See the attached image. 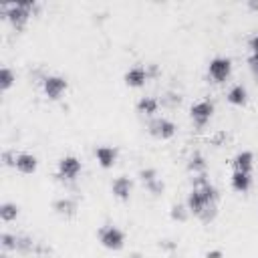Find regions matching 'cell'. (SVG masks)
I'll return each instance as SVG.
<instances>
[{"instance_id": "obj_4", "label": "cell", "mask_w": 258, "mask_h": 258, "mask_svg": "<svg viewBox=\"0 0 258 258\" xmlns=\"http://www.w3.org/2000/svg\"><path fill=\"white\" fill-rule=\"evenodd\" d=\"M83 171V163L77 155H62L56 163V177L60 181H75Z\"/></svg>"}, {"instance_id": "obj_22", "label": "cell", "mask_w": 258, "mask_h": 258, "mask_svg": "<svg viewBox=\"0 0 258 258\" xmlns=\"http://www.w3.org/2000/svg\"><path fill=\"white\" fill-rule=\"evenodd\" d=\"M0 246L4 252H10V250H16L18 248V236L16 234H10V232H4L0 236Z\"/></svg>"}, {"instance_id": "obj_24", "label": "cell", "mask_w": 258, "mask_h": 258, "mask_svg": "<svg viewBox=\"0 0 258 258\" xmlns=\"http://www.w3.org/2000/svg\"><path fill=\"white\" fill-rule=\"evenodd\" d=\"M34 248V242H32V238H28V236H18V252H30Z\"/></svg>"}, {"instance_id": "obj_2", "label": "cell", "mask_w": 258, "mask_h": 258, "mask_svg": "<svg viewBox=\"0 0 258 258\" xmlns=\"http://www.w3.org/2000/svg\"><path fill=\"white\" fill-rule=\"evenodd\" d=\"M34 2H12V4H2L0 10H2V16L16 28H24L26 22L30 20L32 12H34Z\"/></svg>"}, {"instance_id": "obj_32", "label": "cell", "mask_w": 258, "mask_h": 258, "mask_svg": "<svg viewBox=\"0 0 258 258\" xmlns=\"http://www.w3.org/2000/svg\"><path fill=\"white\" fill-rule=\"evenodd\" d=\"M127 258H145V256H143L141 252H129V256H127Z\"/></svg>"}, {"instance_id": "obj_25", "label": "cell", "mask_w": 258, "mask_h": 258, "mask_svg": "<svg viewBox=\"0 0 258 258\" xmlns=\"http://www.w3.org/2000/svg\"><path fill=\"white\" fill-rule=\"evenodd\" d=\"M147 189H149V194H153V196H159L163 189H165V185H163V181H161V177H157L155 181H151V183H147L145 185Z\"/></svg>"}, {"instance_id": "obj_23", "label": "cell", "mask_w": 258, "mask_h": 258, "mask_svg": "<svg viewBox=\"0 0 258 258\" xmlns=\"http://www.w3.org/2000/svg\"><path fill=\"white\" fill-rule=\"evenodd\" d=\"M139 177H141V181L147 185V183L155 181L159 175H157V171H155V169H151V167H145V169H141V171H139Z\"/></svg>"}, {"instance_id": "obj_27", "label": "cell", "mask_w": 258, "mask_h": 258, "mask_svg": "<svg viewBox=\"0 0 258 258\" xmlns=\"http://www.w3.org/2000/svg\"><path fill=\"white\" fill-rule=\"evenodd\" d=\"M248 48H250V54H258V32L248 38Z\"/></svg>"}, {"instance_id": "obj_16", "label": "cell", "mask_w": 258, "mask_h": 258, "mask_svg": "<svg viewBox=\"0 0 258 258\" xmlns=\"http://www.w3.org/2000/svg\"><path fill=\"white\" fill-rule=\"evenodd\" d=\"M230 185L238 194H246L252 187V173H242V171H232Z\"/></svg>"}, {"instance_id": "obj_7", "label": "cell", "mask_w": 258, "mask_h": 258, "mask_svg": "<svg viewBox=\"0 0 258 258\" xmlns=\"http://www.w3.org/2000/svg\"><path fill=\"white\" fill-rule=\"evenodd\" d=\"M147 131H149L151 137L165 141V139H171L177 133V125L169 117H153L147 123Z\"/></svg>"}, {"instance_id": "obj_29", "label": "cell", "mask_w": 258, "mask_h": 258, "mask_svg": "<svg viewBox=\"0 0 258 258\" xmlns=\"http://www.w3.org/2000/svg\"><path fill=\"white\" fill-rule=\"evenodd\" d=\"M163 103H169V105H179V95H175V93H167V95H165V99H163Z\"/></svg>"}, {"instance_id": "obj_5", "label": "cell", "mask_w": 258, "mask_h": 258, "mask_svg": "<svg viewBox=\"0 0 258 258\" xmlns=\"http://www.w3.org/2000/svg\"><path fill=\"white\" fill-rule=\"evenodd\" d=\"M97 236H99L101 246L107 248V250L117 252V250H121V248L125 246V232H123L121 228H117V226L107 224V226L99 228V234H97Z\"/></svg>"}, {"instance_id": "obj_17", "label": "cell", "mask_w": 258, "mask_h": 258, "mask_svg": "<svg viewBox=\"0 0 258 258\" xmlns=\"http://www.w3.org/2000/svg\"><path fill=\"white\" fill-rule=\"evenodd\" d=\"M137 113L139 115H143V117H155V113L159 111V101L155 99V97H141L139 101H137Z\"/></svg>"}, {"instance_id": "obj_1", "label": "cell", "mask_w": 258, "mask_h": 258, "mask_svg": "<svg viewBox=\"0 0 258 258\" xmlns=\"http://www.w3.org/2000/svg\"><path fill=\"white\" fill-rule=\"evenodd\" d=\"M216 202H218V189L208 179V173L194 175L191 189L185 198V206L189 214L198 216L202 222H210L216 216Z\"/></svg>"}, {"instance_id": "obj_3", "label": "cell", "mask_w": 258, "mask_h": 258, "mask_svg": "<svg viewBox=\"0 0 258 258\" xmlns=\"http://www.w3.org/2000/svg\"><path fill=\"white\" fill-rule=\"evenodd\" d=\"M214 111H216V105L212 99H200L189 107V119L198 129H204L212 121Z\"/></svg>"}, {"instance_id": "obj_26", "label": "cell", "mask_w": 258, "mask_h": 258, "mask_svg": "<svg viewBox=\"0 0 258 258\" xmlns=\"http://www.w3.org/2000/svg\"><path fill=\"white\" fill-rule=\"evenodd\" d=\"M248 69H250V73L258 79V54H248Z\"/></svg>"}, {"instance_id": "obj_8", "label": "cell", "mask_w": 258, "mask_h": 258, "mask_svg": "<svg viewBox=\"0 0 258 258\" xmlns=\"http://www.w3.org/2000/svg\"><path fill=\"white\" fill-rule=\"evenodd\" d=\"M232 75V58L228 56H214L208 64V77L214 83H226Z\"/></svg>"}, {"instance_id": "obj_15", "label": "cell", "mask_w": 258, "mask_h": 258, "mask_svg": "<svg viewBox=\"0 0 258 258\" xmlns=\"http://www.w3.org/2000/svg\"><path fill=\"white\" fill-rule=\"evenodd\" d=\"M226 101L230 105H234V107H244L248 103V89L244 85H240V83L232 85L230 91L226 93Z\"/></svg>"}, {"instance_id": "obj_18", "label": "cell", "mask_w": 258, "mask_h": 258, "mask_svg": "<svg viewBox=\"0 0 258 258\" xmlns=\"http://www.w3.org/2000/svg\"><path fill=\"white\" fill-rule=\"evenodd\" d=\"M187 169H189V173H194V175H202V173H206V169H208L206 157H204L200 151L191 153L189 159H187Z\"/></svg>"}, {"instance_id": "obj_21", "label": "cell", "mask_w": 258, "mask_h": 258, "mask_svg": "<svg viewBox=\"0 0 258 258\" xmlns=\"http://www.w3.org/2000/svg\"><path fill=\"white\" fill-rule=\"evenodd\" d=\"M169 216H171L173 222H185L187 216H189V210H187L185 204H173L171 210H169Z\"/></svg>"}, {"instance_id": "obj_6", "label": "cell", "mask_w": 258, "mask_h": 258, "mask_svg": "<svg viewBox=\"0 0 258 258\" xmlns=\"http://www.w3.org/2000/svg\"><path fill=\"white\" fill-rule=\"evenodd\" d=\"M40 85H42L44 97L50 101H58L69 89V81L62 75H46V77H42Z\"/></svg>"}, {"instance_id": "obj_9", "label": "cell", "mask_w": 258, "mask_h": 258, "mask_svg": "<svg viewBox=\"0 0 258 258\" xmlns=\"http://www.w3.org/2000/svg\"><path fill=\"white\" fill-rule=\"evenodd\" d=\"M93 155H95L97 163H99L103 169H111V167L117 163L119 151H117L113 145H99V147H95Z\"/></svg>"}, {"instance_id": "obj_28", "label": "cell", "mask_w": 258, "mask_h": 258, "mask_svg": "<svg viewBox=\"0 0 258 258\" xmlns=\"http://www.w3.org/2000/svg\"><path fill=\"white\" fill-rule=\"evenodd\" d=\"M2 161H4V165H12V167H14L16 153H12V151H4V153H2Z\"/></svg>"}, {"instance_id": "obj_19", "label": "cell", "mask_w": 258, "mask_h": 258, "mask_svg": "<svg viewBox=\"0 0 258 258\" xmlns=\"http://www.w3.org/2000/svg\"><path fill=\"white\" fill-rule=\"evenodd\" d=\"M18 214H20V208H18L14 202H4V204L0 206V220H2L4 224L14 222V220L18 218Z\"/></svg>"}, {"instance_id": "obj_20", "label": "cell", "mask_w": 258, "mask_h": 258, "mask_svg": "<svg viewBox=\"0 0 258 258\" xmlns=\"http://www.w3.org/2000/svg\"><path fill=\"white\" fill-rule=\"evenodd\" d=\"M14 83H16V73L10 67H2L0 69V89L2 91H8Z\"/></svg>"}, {"instance_id": "obj_10", "label": "cell", "mask_w": 258, "mask_h": 258, "mask_svg": "<svg viewBox=\"0 0 258 258\" xmlns=\"http://www.w3.org/2000/svg\"><path fill=\"white\" fill-rule=\"evenodd\" d=\"M123 81L127 87H133V89H139L143 87L147 81H149V73H147V67H141V64H135L131 67L129 71H125L123 75Z\"/></svg>"}, {"instance_id": "obj_33", "label": "cell", "mask_w": 258, "mask_h": 258, "mask_svg": "<svg viewBox=\"0 0 258 258\" xmlns=\"http://www.w3.org/2000/svg\"><path fill=\"white\" fill-rule=\"evenodd\" d=\"M0 258H8V256H6V254H2V256H0Z\"/></svg>"}, {"instance_id": "obj_11", "label": "cell", "mask_w": 258, "mask_h": 258, "mask_svg": "<svg viewBox=\"0 0 258 258\" xmlns=\"http://www.w3.org/2000/svg\"><path fill=\"white\" fill-rule=\"evenodd\" d=\"M14 169L24 173V175H30L38 169V157L30 151H20L16 153V161H14Z\"/></svg>"}, {"instance_id": "obj_12", "label": "cell", "mask_w": 258, "mask_h": 258, "mask_svg": "<svg viewBox=\"0 0 258 258\" xmlns=\"http://www.w3.org/2000/svg\"><path fill=\"white\" fill-rule=\"evenodd\" d=\"M131 191H133V181H131L127 175H119V177L113 179V183H111V194H113L117 200L127 202V200L131 198Z\"/></svg>"}, {"instance_id": "obj_30", "label": "cell", "mask_w": 258, "mask_h": 258, "mask_svg": "<svg viewBox=\"0 0 258 258\" xmlns=\"http://www.w3.org/2000/svg\"><path fill=\"white\" fill-rule=\"evenodd\" d=\"M206 258H224V252L218 250V248H214V250H208L206 252Z\"/></svg>"}, {"instance_id": "obj_14", "label": "cell", "mask_w": 258, "mask_h": 258, "mask_svg": "<svg viewBox=\"0 0 258 258\" xmlns=\"http://www.w3.org/2000/svg\"><path fill=\"white\" fill-rule=\"evenodd\" d=\"M52 210L62 218H73L79 210V204H77V200L64 196V198H58V200L52 202Z\"/></svg>"}, {"instance_id": "obj_31", "label": "cell", "mask_w": 258, "mask_h": 258, "mask_svg": "<svg viewBox=\"0 0 258 258\" xmlns=\"http://www.w3.org/2000/svg\"><path fill=\"white\" fill-rule=\"evenodd\" d=\"M248 8H250V10H258V2H256V0H250V2H248Z\"/></svg>"}, {"instance_id": "obj_13", "label": "cell", "mask_w": 258, "mask_h": 258, "mask_svg": "<svg viewBox=\"0 0 258 258\" xmlns=\"http://www.w3.org/2000/svg\"><path fill=\"white\" fill-rule=\"evenodd\" d=\"M232 169L242 173H252L254 169V153L252 151H238L232 157Z\"/></svg>"}]
</instances>
